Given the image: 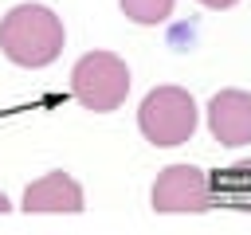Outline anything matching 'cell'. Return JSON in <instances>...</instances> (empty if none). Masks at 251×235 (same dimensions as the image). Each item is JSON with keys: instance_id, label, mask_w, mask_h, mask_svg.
I'll return each mask as SVG.
<instances>
[{"instance_id": "6da1fadb", "label": "cell", "mask_w": 251, "mask_h": 235, "mask_svg": "<svg viewBox=\"0 0 251 235\" xmlns=\"http://www.w3.org/2000/svg\"><path fill=\"white\" fill-rule=\"evenodd\" d=\"M67 27L47 4H16L0 20V51L8 63L39 70L63 55Z\"/></svg>"}, {"instance_id": "7a4b0ae2", "label": "cell", "mask_w": 251, "mask_h": 235, "mask_svg": "<svg viewBox=\"0 0 251 235\" xmlns=\"http://www.w3.org/2000/svg\"><path fill=\"white\" fill-rule=\"evenodd\" d=\"M196 121H200V110L184 86H153L137 106V129L157 149H176L192 141Z\"/></svg>"}, {"instance_id": "3957f363", "label": "cell", "mask_w": 251, "mask_h": 235, "mask_svg": "<svg viewBox=\"0 0 251 235\" xmlns=\"http://www.w3.org/2000/svg\"><path fill=\"white\" fill-rule=\"evenodd\" d=\"M71 94L90 114H110L129 94V67L114 51H86L71 67Z\"/></svg>"}, {"instance_id": "277c9868", "label": "cell", "mask_w": 251, "mask_h": 235, "mask_svg": "<svg viewBox=\"0 0 251 235\" xmlns=\"http://www.w3.org/2000/svg\"><path fill=\"white\" fill-rule=\"evenodd\" d=\"M153 212L165 215H184V212H204L208 208V176L196 164H169L157 172L149 188Z\"/></svg>"}, {"instance_id": "5b68a950", "label": "cell", "mask_w": 251, "mask_h": 235, "mask_svg": "<svg viewBox=\"0 0 251 235\" xmlns=\"http://www.w3.org/2000/svg\"><path fill=\"white\" fill-rule=\"evenodd\" d=\"M208 129L224 149L251 145V94L247 90H220L208 102Z\"/></svg>"}, {"instance_id": "8992f818", "label": "cell", "mask_w": 251, "mask_h": 235, "mask_svg": "<svg viewBox=\"0 0 251 235\" xmlns=\"http://www.w3.org/2000/svg\"><path fill=\"white\" fill-rule=\"evenodd\" d=\"M27 215L31 212H82L86 204H82V188H78V180L71 176V172H63V168H51L47 176H39V180H31L27 188H24V204H20Z\"/></svg>"}, {"instance_id": "52a82bcc", "label": "cell", "mask_w": 251, "mask_h": 235, "mask_svg": "<svg viewBox=\"0 0 251 235\" xmlns=\"http://www.w3.org/2000/svg\"><path fill=\"white\" fill-rule=\"evenodd\" d=\"M122 4V16L141 24V27H153V24H165L173 16V4L176 0H118Z\"/></svg>"}, {"instance_id": "ba28073f", "label": "cell", "mask_w": 251, "mask_h": 235, "mask_svg": "<svg viewBox=\"0 0 251 235\" xmlns=\"http://www.w3.org/2000/svg\"><path fill=\"white\" fill-rule=\"evenodd\" d=\"M196 4H204V8H212V12H224V8H231V4H239V0H196Z\"/></svg>"}, {"instance_id": "9c48e42d", "label": "cell", "mask_w": 251, "mask_h": 235, "mask_svg": "<svg viewBox=\"0 0 251 235\" xmlns=\"http://www.w3.org/2000/svg\"><path fill=\"white\" fill-rule=\"evenodd\" d=\"M8 208H12V204H8V196H4V192H0V215H4V212H8Z\"/></svg>"}]
</instances>
